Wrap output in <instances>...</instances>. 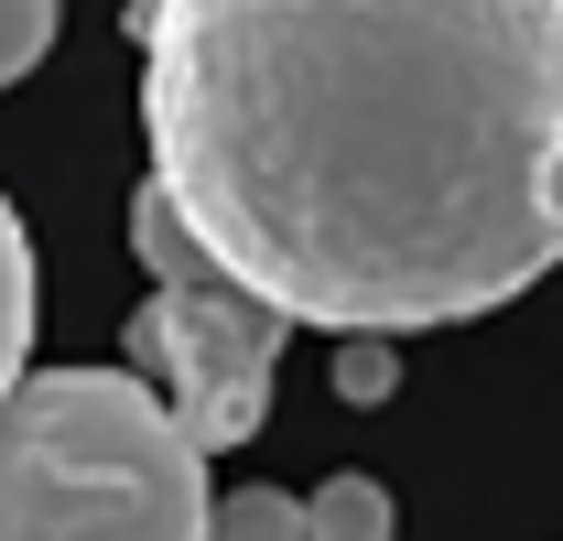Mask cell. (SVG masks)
Segmentation results:
<instances>
[{"label":"cell","instance_id":"cell-1","mask_svg":"<svg viewBox=\"0 0 563 541\" xmlns=\"http://www.w3.org/2000/svg\"><path fill=\"white\" fill-rule=\"evenodd\" d=\"M163 206L282 325L412 336L563 261V0H131Z\"/></svg>","mask_w":563,"mask_h":541},{"label":"cell","instance_id":"cell-2","mask_svg":"<svg viewBox=\"0 0 563 541\" xmlns=\"http://www.w3.org/2000/svg\"><path fill=\"white\" fill-rule=\"evenodd\" d=\"M0 541H207V455L131 368L0 390Z\"/></svg>","mask_w":563,"mask_h":541},{"label":"cell","instance_id":"cell-3","mask_svg":"<svg viewBox=\"0 0 563 541\" xmlns=\"http://www.w3.org/2000/svg\"><path fill=\"white\" fill-rule=\"evenodd\" d=\"M131 250L152 270V292L131 303V379L163 390V411L196 433V455H228L261 433L272 411V368H282V325L261 292H239L228 270L141 196L131 206Z\"/></svg>","mask_w":563,"mask_h":541},{"label":"cell","instance_id":"cell-4","mask_svg":"<svg viewBox=\"0 0 563 541\" xmlns=\"http://www.w3.org/2000/svg\"><path fill=\"white\" fill-rule=\"evenodd\" d=\"M22 357H33V239L0 196V390L22 379Z\"/></svg>","mask_w":563,"mask_h":541},{"label":"cell","instance_id":"cell-5","mask_svg":"<svg viewBox=\"0 0 563 541\" xmlns=\"http://www.w3.org/2000/svg\"><path fill=\"white\" fill-rule=\"evenodd\" d=\"M303 541H390V487L379 476H325L303 498Z\"/></svg>","mask_w":563,"mask_h":541},{"label":"cell","instance_id":"cell-6","mask_svg":"<svg viewBox=\"0 0 563 541\" xmlns=\"http://www.w3.org/2000/svg\"><path fill=\"white\" fill-rule=\"evenodd\" d=\"M207 541H303V498H292V487H239V498H207Z\"/></svg>","mask_w":563,"mask_h":541},{"label":"cell","instance_id":"cell-7","mask_svg":"<svg viewBox=\"0 0 563 541\" xmlns=\"http://www.w3.org/2000/svg\"><path fill=\"white\" fill-rule=\"evenodd\" d=\"M336 390L347 401H390L401 390V346L390 336H336Z\"/></svg>","mask_w":563,"mask_h":541},{"label":"cell","instance_id":"cell-8","mask_svg":"<svg viewBox=\"0 0 563 541\" xmlns=\"http://www.w3.org/2000/svg\"><path fill=\"white\" fill-rule=\"evenodd\" d=\"M44 44H55V0H0V87L44 66Z\"/></svg>","mask_w":563,"mask_h":541}]
</instances>
